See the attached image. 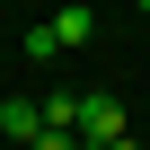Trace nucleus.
Returning <instances> with one entry per match:
<instances>
[{
	"label": "nucleus",
	"instance_id": "obj_1",
	"mask_svg": "<svg viewBox=\"0 0 150 150\" xmlns=\"http://www.w3.org/2000/svg\"><path fill=\"white\" fill-rule=\"evenodd\" d=\"M106 141H124V97H80V150H106Z\"/></svg>",
	"mask_w": 150,
	"mask_h": 150
},
{
	"label": "nucleus",
	"instance_id": "obj_2",
	"mask_svg": "<svg viewBox=\"0 0 150 150\" xmlns=\"http://www.w3.org/2000/svg\"><path fill=\"white\" fill-rule=\"evenodd\" d=\"M0 132H9V150H35L44 141V97H9L0 106Z\"/></svg>",
	"mask_w": 150,
	"mask_h": 150
},
{
	"label": "nucleus",
	"instance_id": "obj_3",
	"mask_svg": "<svg viewBox=\"0 0 150 150\" xmlns=\"http://www.w3.org/2000/svg\"><path fill=\"white\" fill-rule=\"evenodd\" d=\"M44 27H53V44H62V53H71V44H88V35H97V18H88V0H71V9H53Z\"/></svg>",
	"mask_w": 150,
	"mask_h": 150
},
{
	"label": "nucleus",
	"instance_id": "obj_4",
	"mask_svg": "<svg viewBox=\"0 0 150 150\" xmlns=\"http://www.w3.org/2000/svg\"><path fill=\"white\" fill-rule=\"evenodd\" d=\"M35 150H80V132H44V141H35Z\"/></svg>",
	"mask_w": 150,
	"mask_h": 150
},
{
	"label": "nucleus",
	"instance_id": "obj_5",
	"mask_svg": "<svg viewBox=\"0 0 150 150\" xmlns=\"http://www.w3.org/2000/svg\"><path fill=\"white\" fill-rule=\"evenodd\" d=\"M106 150H141V141H132V132H124V141H106Z\"/></svg>",
	"mask_w": 150,
	"mask_h": 150
},
{
	"label": "nucleus",
	"instance_id": "obj_6",
	"mask_svg": "<svg viewBox=\"0 0 150 150\" xmlns=\"http://www.w3.org/2000/svg\"><path fill=\"white\" fill-rule=\"evenodd\" d=\"M141 18H150V0H141Z\"/></svg>",
	"mask_w": 150,
	"mask_h": 150
},
{
	"label": "nucleus",
	"instance_id": "obj_7",
	"mask_svg": "<svg viewBox=\"0 0 150 150\" xmlns=\"http://www.w3.org/2000/svg\"><path fill=\"white\" fill-rule=\"evenodd\" d=\"M0 27H9V18H0Z\"/></svg>",
	"mask_w": 150,
	"mask_h": 150
}]
</instances>
